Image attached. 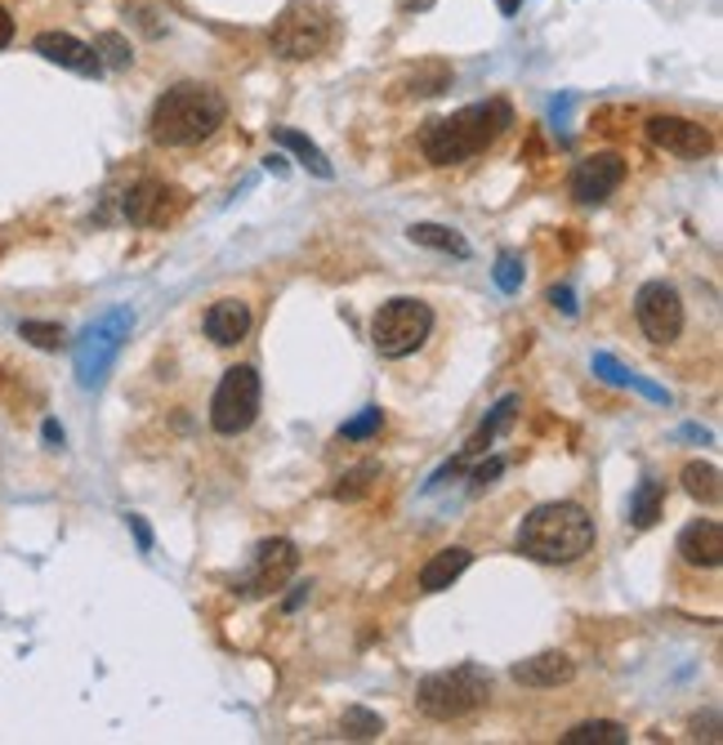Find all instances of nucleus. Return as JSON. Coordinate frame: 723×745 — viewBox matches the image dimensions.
<instances>
[{
	"instance_id": "1",
	"label": "nucleus",
	"mask_w": 723,
	"mask_h": 745,
	"mask_svg": "<svg viewBox=\"0 0 723 745\" xmlns=\"http://www.w3.org/2000/svg\"><path fill=\"white\" fill-rule=\"evenodd\" d=\"M513 125V108L505 99H487V103H470L451 116H433L420 129V153L429 166H460L478 153H487L500 134Z\"/></svg>"
},
{
	"instance_id": "2",
	"label": "nucleus",
	"mask_w": 723,
	"mask_h": 745,
	"mask_svg": "<svg viewBox=\"0 0 723 745\" xmlns=\"http://www.w3.org/2000/svg\"><path fill=\"white\" fill-rule=\"evenodd\" d=\"M228 121V103L215 86L202 81H179L170 86L148 116V139L157 148H196Z\"/></svg>"
},
{
	"instance_id": "3",
	"label": "nucleus",
	"mask_w": 723,
	"mask_h": 745,
	"mask_svg": "<svg viewBox=\"0 0 723 745\" xmlns=\"http://www.w3.org/2000/svg\"><path fill=\"white\" fill-rule=\"evenodd\" d=\"M595 550V518L572 500L536 505L518 527V554H528L550 567H567Z\"/></svg>"
},
{
	"instance_id": "4",
	"label": "nucleus",
	"mask_w": 723,
	"mask_h": 745,
	"mask_svg": "<svg viewBox=\"0 0 723 745\" xmlns=\"http://www.w3.org/2000/svg\"><path fill=\"white\" fill-rule=\"evenodd\" d=\"M487 697H492V674L483 665H451V669H438L429 679H420L416 710L433 723H455V719H470L474 710H483Z\"/></svg>"
},
{
	"instance_id": "5",
	"label": "nucleus",
	"mask_w": 723,
	"mask_h": 745,
	"mask_svg": "<svg viewBox=\"0 0 723 745\" xmlns=\"http://www.w3.org/2000/svg\"><path fill=\"white\" fill-rule=\"evenodd\" d=\"M331 41H336V10L326 0H291L269 32L273 54L286 63L317 58Z\"/></svg>"
},
{
	"instance_id": "6",
	"label": "nucleus",
	"mask_w": 723,
	"mask_h": 745,
	"mask_svg": "<svg viewBox=\"0 0 723 745\" xmlns=\"http://www.w3.org/2000/svg\"><path fill=\"white\" fill-rule=\"evenodd\" d=\"M429 335H433V308L425 300H411V295L380 304V313L371 317V345L388 362H403L416 349H425Z\"/></svg>"
},
{
	"instance_id": "7",
	"label": "nucleus",
	"mask_w": 723,
	"mask_h": 745,
	"mask_svg": "<svg viewBox=\"0 0 723 745\" xmlns=\"http://www.w3.org/2000/svg\"><path fill=\"white\" fill-rule=\"evenodd\" d=\"M129 330H135V313L129 308H108L99 321H90L81 330V340H77V380H81V388H99L108 380L116 353L129 340Z\"/></svg>"
},
{
	"instance_id": "8",
	"label": "nucleus",
	"mask_w": 723,
	"mask_h": 745,
	"mask_svg": "<svg viewBox=\"0 0 723 745\" xmlns=\"http://www.w3.org/2000/svg\"><path fill=\"white\" fill-rule=\"evenodd\" d=\"M259 402H264V384H259L255 366H233L224 371L215 397H211V429L219 438H237L259 420Z\"/></svg>"
},
{
	"instance_id": "9",
	"label": "nucleus",
	"mask_w": 723,
	"mask_h": 745,
	"mask_svg": "<svg viewBox=\"0 0 723 745\" xmlns=\"http://www.w3.org/2000/svg\"><path fill=\"white\" fill-rule=\"evenodd\" d=\"M634 317L652 345H675L684 335V295L670 282H643L634 295Z\"/></svg>"
},
{
	"instance_id": "10",
	"label": "nucleus",
	"mask_w": 723,
	"mask_h": 745,
	"mask_svg": "<svg viewBox=\"0 0 723 745\" xmlns=\"http://www.w3.org/2000/svg\"><path fill=\"white\" fill-rule=\"evenodd\" d=\"M300 567V550L295 540L286 535H273V540H259L255 545V563H250V576L237 585L246 598H264V594H278Z\"/></svg>"
},
{
	"instance_id": "11",
	"label": "nucleus",
	"mask_w": 723,
	"mask_h": 745,
	"mask_svg": "<svg viewBox=\"0 0 723 745\" xmlns=\"http://www.w3.org/2000/svg\"><path fill=\"white\" fill-rule=\"evenodd\" d=\"M625 174H630V166H625L621 153H595V157L576 161L567 188H572V196L580 201V206H603V201L625 183Z\"/></svg>"
},
{
	"instance_id": "12",
	"label": "nucleus",
	"mask_w": 723,
	"mask_h": 745,
	"mask_svg": "<svg viewBox=\"0 0 723 745\" xmlns=\"http://www.w3.org/2000/svg\"><path fill=\"white\" fill-rule=\"evenodd\" d=\"M179 206H183L179 192L166 188L161 179H139V183H129L125 196H121V215L129 224H139V228H161L166 219H174Z\"/></svg>"
},
{
	"instance_id": "13",
	"label": "nucleus",
	"mask_w": 723,
	"mask_h": 745,
	"mask_svg": "<svg viewBox=\"0 0 723 745\" xmlns=\"http://www.w3.org/2000/svg\"><path fill=\"white\" fill-rule=\"evenodd\" d=\"M647 144L662 148L670 157H705L714 148V134L701 125V121H688V116H652L647 121Z\"/></svg>"
},
{
	"instance_id": "14",
	"label": "nucleus",
	"mask_w": 723,
	"mask_h": 745,
	"mask_svg": "<svg viewBox=\"0 0 723 745\" xmlns=\"http://www.w3.org/2000/svg\"><path fill=\"white\" fill-rule=\"evenodd\" d=\"M32 49H36L45 63L68 67V72H77V77H103V63H99L94 45H86V41H77V36H68V32H41V36L32 41Z\"/></svg>"
},
{
	"instance_id": "15",
	"label": "nucleus",
	"mask_w": 723,
	"mask_h": 745,
	"mask_svg": "<svg viewBox=\"0 0 723 745\" xmlns=\"http://www.w3.org/2000/svg\"><path fill=\"white\" fill-rule=\"evenodd\" d=\"M509 674H513V684H522V688L550 692V688H563V684L576 679V661L567 652H536L528 661H518Z\"/></svg>"
},
{
	"instance_id": "16",
	"label": "nucleus",
	"mask_w": 723,
	"mask_h": 745,
	"mask_svg": "<svg viewBox=\"0 0 723 745\" xmlns=\"http://www.w3.org/2000/svg\"><path fill=\"white\" fill-rule=\"evenodd\" d=\"M679 558L688 567H701V572H714L723 563V527L714 518H697L679 531Z\"/></svg>"
},
{
	"instance_id": "17",
	"label": "nucleus",
	"mask_w": 723,
	"mask_h": 745,
	"mask_svg": "<svg viewBox=\"0 0 723 745\" xmlns=\"http://www.w3.org/2000/svg\"><path fill=\"white\" fill-rule=\"evenodd\" d=\"M250 321H255V317H250V304H246V300H215L211 313H206V335H211L215 345L233 349V345L246 340Z\"/></svg>"
},
{
	"instance_id": "18",
	"label": "nucleus",
	"mask_w": 723,
	"mask_h": 745,
	"mask_svg": "<svg viewBox=\"0 0 723 745\" xmlns=\"http://www.w3.org/2000/svg\"><path fill=\"white\" fill-rule=\"evenodd\" d=\"M470 563H474V554H470L465 545H447V550H438V554L420 567V589H425V594H442V589H451L460 576L470 572Z\"/></svg>"
},
{
	"instance_id": "19",
	"label": "nucleus",
	"mask_w": 723,
	"mask_h": 745,
	"mask_svg": "<svg viewBox=\"0 0 723 745\" xmlns=\"http://www.w3.org/2000/svg\"><path fill=\"white\" fill-rule=\"evenodd\" d=\"M451 81H455L451 63L429 58V63L411 67V72H407L398 86H393V90H398V99H438V94H447V90H451Z\"/></svg>"
},
{
	"instance_id": "20",
	"label": "nucleus",
	"mask_w": 723,
	"mask_h": 745,
	"mask_svg": "<svg viewBox=\"0 0 723 745\" xmlns=\"http://www.w3.org/2000/svg\"><path fill=\"white\" fill-rule=\"evenodd\" d=\"M518 406H522V397H518V393H509V397H500V402H496V411H492V416L483 420V429H478V433L470 438V447H465V455H460V460H455L451 469H465L470 460H478V455H483V451H487V447L496 442V433L513 425V416H518Z\"/></svg>"
},
{
	"instance_id": "21",
	"label": "nucleus",
	"mask_w": 723,
	"mask_h": 745,
	"mask_svg": "<svg viewBox=\"0 0 723 745\" xmlns=\"http://www.w3.org/2000/svg\"><path fill=\"white\" fill-rule=\"evenodd\" d=\"M273 144H282L286 153H295V161H300L304 170H313L317 179H331V174H336V166L326 161V153L308 139V134H300V129H291V125H278V129H273Z\"/></svg>"
},
{
	"instance_id": "22",
	"label": "nucleus",
	"mask_w": 723,
	"mask_h": 745,
	"mask_svg": "<svg viewBox=\"0 0 723 745\" xmlns=\"http://www.w3.org/2000/svg\"><path fill=\"white\" fill-rule=\"evenodd\" d=\"M407 237L425 250H438V255H455V259H470V241L460 237L455 228H442V224H411Z\"/></svg>"
},
{
	"instance_id": "23",
	"label": "nucleus",
	"mask_w": 723,
	"mask_h": 745,
	"mask_svg": "<svg viewBox=\"0 0 723 745\" xmlns=\"http://www.w3.org/2000/svg\"><path fill=\"white\" fill-rule=\"evenodd\" d=\"M630 732L617 719H585L572 732H563V745H625Z\"/></svg>"
},
{
	"instance_id": "24",
	"label": "nucleus",
	"mask_w": 723,
	"mask_h": 745,
	"mask_svg": "<svg viewBox=\"0 0 723 745\" xmlns=\"http://www.w3.org/2000/svg\"><path fill=\"white\" fill-rule=\"evenodd\" d=\"M679 478H684V492H688L692 500H701V505H719L723 487H719V469H714V464H705V460H688Z\"/></svg>"
},
{
	"instance_id": "25",
	"label": "nucleus",
	"mask_w": 723,
	"mask_h": 745,
	"mask_svg": "<svg viewBox=\"0 0 723 745\" xmlns=\"http://www.w3.org/2000/svg\"><path fill=\"white\" fill-rule=\"evenodd\" d=\"M662 509H666V483H639V492H634V500H630V522L639 527V531H647V527H656V518H662Z\"/></svg>"
},
{
	"instance_id": "26",
	"label": "nucleus",
	"mask_w": 723,
	"mask_h": 745,
	"mask_svg": "<svg viewBox=\"0 0 723 745\" xmlns=\"http://www.w3.org/2000/svg\"><path fill=\"white\" fill-rule=\"evenodd\" d=\"M340 732L349 741H375V736H384V719L375 710H366V706H349L340 714Z\"/></svg>"
},
{
	"instance_id": "27",
	"label": "nucleus",
	"mask_w": 723,
	"mask_h": 745,
	"mask_svg": "<svg viewBox=\"0 0 723 745\" xmlns=\"http://www.w3.org/2000/svg\"><path fill=\"white\" fill-rule=\"evenodd\" d=\"M375 483H380V464H358L336 483V500H362Z\"/></svg>"
},
{
	"instance_id": "28",
	"label": "nucleus",
	"mask_w": 723,
	"mask_h": 745,
	"mask_svg": "<svg viewBox=\"0 0 723 745\" xmlns=\"http://www.w3.org/2000/svg\"><path fill=\"white\" fill-rule=\"evenodd\" d=\"M94 54H99V63H108V67H129V63H135L125 36H116V32H103V36L94 41Z\"/></svg>"
},
{
	"instance_id": "29",
	"label": "nucleus",
	"mask_w": 723,
	"mask_h": 745,
	"mask_svg": "<svg viewBox=\"0 0 723 745\" xmlns=\"http://www.w3.org/2000/svg\"><path fill=\"white\" fill-rule=\"evenodd\" d=\"M19 335L27 345H36V349H63V326H54V321H23L19 326Z\"/></svg>"
},
{
	"instance_id": "30",
	"label": "nucleus",
	"mask_w": 723,
	"mask_h": 745,
	"mask_svg": "<svg viewBox=\"0 0 723 745\" xmlns=\"http://www.w3.org/2000/svg\"><path fill=\"white\" fill-rule=\"evenodd\" d=\"M380 429H384V411H380V406H366L358 420H349V425L340 429V438H344V442H362V438H371V433H380Z\"/></svg>"
},
{
	"instance_id": "31",
	"label": "nucleus",
	"mask_w": 723,
	"mask_h": 745,
	"mask_svg": "<svg viewBox=\"0 0 723 745\" xmlns=\"http://www.w3.org/2000/svg\"><path fill=\"white\" fill-rule=\"evenodd\" d=\"M595 371H599L603 380H612V384H634V388H639V393H647V397H666L662 388H652V384H643L639 375H625V371H621V366H617V362H612L608 353H599V358H595Z\"/></svg>"
},
{
	"instance_id": "32",
	"label": "nucleus",
	"mask_w": 723,
	"mask_h": 745,
	"mask_svg": "<svg viewBox=\"0 0 723 745\" xmlns=\"http://www.w3.org/2000/svg\"><path fill=\"white\" fill-rule=\"evenodd\" d=\"M492 278H496V286H500L505 295H513V291L522 286V259L505 250V255L496 259V273H492Z\"/></svg>"
},
{
	"instance_id": "33",
	"label": "nucleus",
	"mask_w": 723,
	"mask_h": 745,
	"mask_svg": "<svg viewBox=\"0 0 723 745\" xmlns=\"http://www.w3.org/2000/svg\"><path fill=\"white\" fill-rule=\"evenodd\" d=\"M692 736H697V741H701V736H705V741H719V714H714V710H705V719L697 714V719H692Z\"/></svg>"
},
{
	"instance_id": "34",
	"label": "nucleus",
	"mask_w": 723,
	"mask_h": 745,
	"mask_svg": "<svg viewBox=\"0 0 723 745\" xmlns=\"http://www.w3.org/2000/svg\"><path fill=\"white\" fill-rule=\"evenodd\" d=\"M125 522H129V531H135V540H139V550L148 554V550H152V527H148V522H144L139 513H129Z\"/></svg>"
},
{
	"instance_id": "35",
	"label": "nucleus",
	"mask_w": 723,
	"mask_h": 745,
	"mask_svg": "<svg viewBox=\"0 0 723 745\" xmlns=\"http://www.w3.org/2000/svg\"><path fill=\"white\" fill-rule=\"evenodd\" d=\"M550 304H554V308H563L567 317H576V295H572L567 286H554V291H550Z\"/></svg>"
},
{
	"instance_id": "36",
	"label": "nucleus",
	"mask_w": 723,
	"mask_h": 745,
	"mask_svg": "<svg viewBox=\"0 0 723 745\" xmlns=\"http://www.w3.org/2000/svg\"><path fill=\"white\" fill-rule=\"evenodd\" d=\"M500 469H505V460H487V464H478V469H474V487H487Z\"/></svg>"
},
{
	"instance_id": "37",
	"label": "nucleus",
	"mask_w": 723,
	"mask_h": 745,
	"mask_svg": "<svg viewBox=\"0 0 723 745\" xmlns=\"http://www.w3.org/2000/svg\"><path fill=\"white\" fill-rule=\"evenodd\" d=\"M14 41V19H10V10L5 5H0V49H5Z\"/></svg>"
},
{
	"instance_id": "38",
	"label": "nucleus",
	"mask_w": 723,
	"mask_h": 745,
	"mask_svg": "<svg viewBox=\"0 0 723 745\" xmlns=\"http://www.w3.org/2000/svg\"><path fill=\"white\" fill-rule=\"evenodd\" d=\"M45 442H49V447H63V429H58L54 420H45Z\"/></svg>"
},
{
	"instance_id": "39",
	"label": "nucleus",
	"mask_w": 723,
	"mask_h": 745,
	"mask_svg": "<svg viewBox=\"0 0 723 745\" xmlns=\"http://www.w3.org/2000/svg\"><path fill=\"white\" fill-rule=\"evenodd\" d=\"M304 598H308V585H295V594L286 598V612H295V607H300Z\"/></svg>"
},
{
	"instance_id": "40",
	"label": "nucleus",
	"mask_w": 723,
	"mask_h": 745,
	"mask_svg": "<svg viewBox=\"0 0 723 745\" xmlns=\"http://www.w3.org/2000/svg\"><path fill=\"white\" fill-rule=\"evenodd\" d=\"M496 5H500V14H505V19H513V14H518V5H522V0H496Z\"/></svg>"
},
{
	"instance_id": "41",
	"label": "nucleus",
	"mask_w": 723,
	"mask_h": 745,
	"mask_svg": "<svg viewBox=\"0 0 723 745\" xmlns=\"http://www.w3.org/2000/svg\"><path fill=\"white\" fill-rule=\"evenodd\" d=\"M433 0H403V10H429Z\"/></svg>"
}]
</instances>
